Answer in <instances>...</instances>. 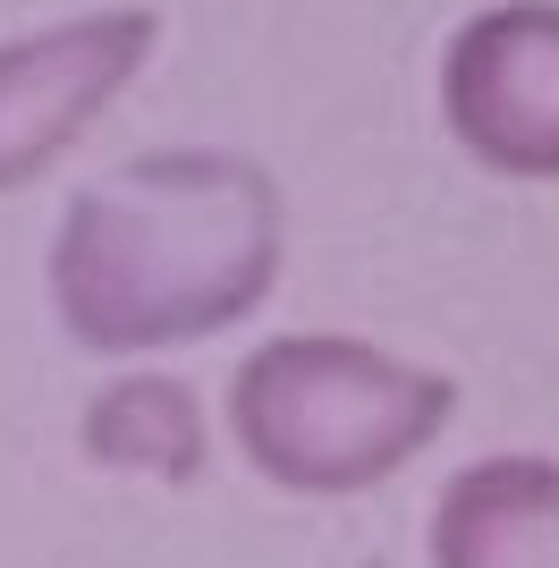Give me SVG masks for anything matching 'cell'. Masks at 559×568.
<instances>
[{"instance_id": "obj_5", "label": "cell", "mask_w": 559, "mask_h": 568, "mask_svg": "<svg viewBox=\"0 0 559 568\" xmlns=\"http://www.w3.org/2000/svg\"><path fill=\"white\" fill-rule=\"evenodd\" d=\"M433 568H559V458H475L433 500Z\"/></svg>"}, {"instance_id": "obj_6", "label": "cell", "mask_w": 559, "mask_h": 568, "mask_svg": "<svg viewBox=\"0 0 559 568\" xmlns=\"http://www.w3.org/2000/svg\"><path fill=\"white\" fill-rule=\"evenodd\" d=\"M77 450L111 475H144V484H195L212 458L204 399L179 374H119L102 382L77 416Z\"/></svg>"}, {"instance_id": "obj_4", "label": "cell", "mask_w": 559, "mask_h": 568, "mask_svg": "<svg viewBox=\"0 0 559 568\" xmlns=\"http://www.w3.org/2000/svg\"><path fill=\"white\" fill-rule=\"evenodd\" d=\"M441 128L500 179H559V0H500L441 51Z\"/></svg>"}, {"instance_id": "obj_3", "label": "cell", "mask_w": 559, "mask_h": 568, "mask_svg": "<svg viewBox=\"0 0 559 568\" xmlns=\"http://www.w3.org/2000/svg\"><path fill=\"white\" fill-rule=\"evenodd\" d=\"M162 43L153 9H85L0 43V195L34 187L93 119L144 77Z\"/></svg>"}, {"instance_id": "obj_2", "label": "cell", "mask_w": 559, "mask_h": 568, "mask_svg": "<svg viewBox=\"0 0 559 568\" xmlns=\"http://www.w3.org/2000/svg\"><path fill=\"white\" fill-rule=\"evenodd\" d=\"M458 416V382L348 332H272L230 374L237 458L305 500H348L416 467Z\"/></svg>"}, {"instance_id": "obj_1", "label": "cell", "mask_w": 559, "mask_h": 568, "mask_svg": "<svg viewBox=\"0 0 559 568\" xmlns=\"http://www.w3.org/2000/svg\"><path fill=\"white\" fill-rule=\"evenodd\" d=\"M280 246L288 204L263 162L230 144H162L69 195L43 288L77 348L162 356L237 332L272 297Z\"/></svg>"}]
</instances>
